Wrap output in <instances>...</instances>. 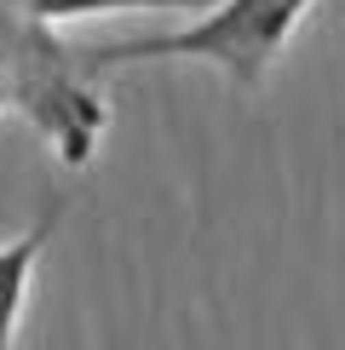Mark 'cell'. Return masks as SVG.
<instances>
[{"label": "cell", "instance_id": "cell-1", "mask_svg": "<svg viewBox=\"0 0 345 350\" xmlns=\"http://www.w3.org/2000/svg\"><path fill=\"white\" fill-rule=\"evenodd\" d=\"M311 6L316 0H213L196 23L172 29V35L81 46V69L98 81L127 64H167L172 57V64H213L219 75H230L236 92H259Z\"/></svg>", "mask_w": 345, "mask_h": 350}, {"label": "cell", "instance_id": "cell-2", "mask_svg": "<svg viewBox=\"0 0 345 350\" xmlns=\"http://www.w3.org/2000/svg\"><path fill=\"white\" fill-rule=\"evenodd\" d=\"M64 213H69V196H52L23 236L0 241V350H18V339H23V310H29V293H35V270H40L47 241L64 224Z\"/></svg>", "mask_w": 345, "mask_h": 350}, {"label": "cell", "instance_id": "cell-3", "mask_svg": "<svg viewBox=\"0 0 345 350\" xmlns=\"http://www.w3.org/2000/svg\"><path fill=\"white\" fill-rule=\"evenodd\" d=\"M35 23H75V18H110V12H207L213 0H18Z\"/></svg>", "mask_w": 345, "mask_h": 350}, {"label": "cell", "instance_id": "cell-4", "mask_svg": "<svg viewBox=\"0 0 345 350\" xmlns=\"http://www.w3.org/2000/svg\"><path fill=\"white\" fill-rule=\"evenodd\" d=\"M6 109H12V104H6V92H0V115H6Z\"/></svg>", "mask_w": 345, "mask_h": 350}]
</instances>
